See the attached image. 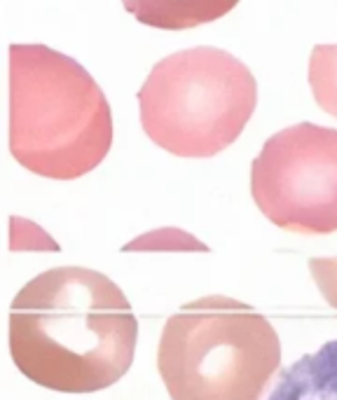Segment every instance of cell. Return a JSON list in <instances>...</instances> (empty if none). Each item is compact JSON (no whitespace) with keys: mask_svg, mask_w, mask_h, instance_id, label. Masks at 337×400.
<instances>
[{"mask_svg":"<svg viewBox=\"0 0 337 400\" xmlns=\"http://www.w3.org/2000/svg\"><path fill=\"white\" fill-rule=\"evenodd\" d=\"M10 356L33 384L59 394H94L129 372L139 321L106 274L54 267L21 288L10 307Z\"/></svg>","mask_w":337,"mask_h":400,"instance_id":"1","label":"cell"},{"mask_svg":"<svg viewBox=\"0 0 337 400\" xmlns=\"http://www.w3.org/2000/svg\"><path fill=\"white\" fill-rule=\"evenodd\" d=\"M7 141L23 169L73 180L106 159L112 117L106 94L75 59L45 45H12Z\"/></svg>","mask_w":337,"mask_h":400,"instance_id":"2","label":"cell"},{"mask_svg":"<svg viewBox=\"0 0 337 400\" xmlns=\"http://www.w3.org/2000/svg\"><path fill=\"white\" fill-rule=\"evenodd\" d=\"M281 365V342L251 305L206 295L166 318L157 370L171 400H262Z\"/></svg>","mask_w":337,"mask_h":400,"instance_id":"3","label":"cell"},{"mask_svg":"<svg viewBox=\"0 0 337 400\" xmlns=\"http://www.w3.org/2000/svg\"><path fill=\"white\" fill-rule=\"evenodd\" d=\"M258 85L244 61L215 47H192L155 63L139 92L148 139L176 157H213L251 119Z\"/></svg>","mask_w":337,"mask_h":400,"instance_id":"4","label":"cell"},{"mask_svg":"<svg viewBox=\"0 0 337 400\" xmlns=\"http://www.w3.org/2000/svg\"><path fill=\"white\" fill-rule=\"evenodd\" d=\"M251 195L281 229L337 232V129L300 122L277 131L253 159Z\"/></svg>","mask_w":337,"mask_h":400,"instance_id":"5","label":"cell"},{"mask_svg":"<svg viewBox=\"0 0 337 400\" xmlns=\"http://www.w3.org/2000/svg\"><path fill=\"white\" fill-rule=\"evenodd\" d=\"M267 400H337V340L288 365Z\"/></svg>","mask_w":337,"mask_h":400,"instance_id":"6","label":"cell"},{"mask_svg":"<svg viewBox=\"0 0 337 400\" xmlns=\"http://www.w3.org/2000/svg\"><path fill=\"white\" fill-rule=\"evenodd\" d=\"M239 0H122L136 21L162 31H186L215 21L235 10Z\"/></svg>","mask_w":337,"mask_h":400,"instance_id":"7","label":"cell"},{"mask_svg":"<svg viewBox=\"0 0 337 400\" xmlns=\"http://www.w3.org/2000/svg\"><path fill=\"white\" fill-rule=\"evenodd\" d=\"M309 87L323 113L337 119V45H316L309 59Z\"/></svg>","mask_w":337,"mask_h":400,"instance_id":"8","label":"cell"},{"mask_svg":"<svg viewBox=\"0 0 337 400\" xmlns=\"http://www.w3.org/2000/svg\"><path fill=\"white\" fill-rule=\"evenodd\" d=\"M124 251H206V246L188 232L164 227L134 239L132 244L124 246Z\"/></svg>","mask_w":337,"mask_h":400,"instance_id":"9","label":"cell"},{"mask_svg":"<svg viewBox=\"0 0 337 400\" xmlns=\"http://www.w3.org/2000/svg\"><path fill=\"white\" fill-rule=\"evenodd\" d=\"M309 271L314 276L319 293L337 311V258H311Z\"/></svg>","mask_w":337,"mask_h":400,"instance_id":"10","label":"cell"}]
</instances>
